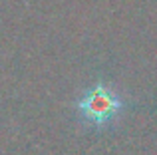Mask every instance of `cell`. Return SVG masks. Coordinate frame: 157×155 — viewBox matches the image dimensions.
I'll return each mask as SVG.
<instances>
[{
    "label": "cell",
    "instance_id": "obj_1",
    "mask_svg": "<svg viewBox=\"0 0 157 155\" xmlns=\"http://www.w3.org/2000/svg\"><path fill=\"white\" fill-rule=\"evenodd\" d=\"M131 100L111 81L96 80L82 89L72 109L76 121L88 131H109L123 119Z\"/></svg>",
    "mask_w": 157,
    "mask_h": 155
}]
</instances>
